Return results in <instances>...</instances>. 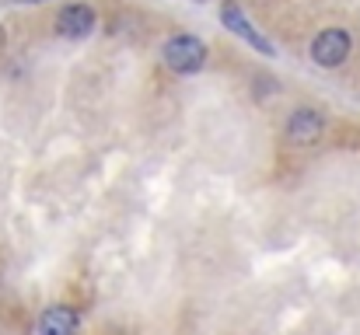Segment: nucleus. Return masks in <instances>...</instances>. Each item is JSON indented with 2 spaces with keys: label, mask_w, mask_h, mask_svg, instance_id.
<instances>
[{
  "label": "nucleus",
  "mask_w": 360,
  "mask_h": 335,
  "mask_svg": "<svg viewBox=\"0 0 360 335\" xmlns=\"http://www.w3.org/2000/svg\"><path fill=\"white\" fill-rule=\"evenodd\" d=\"M161 56H165V67L175 74H200L207 63V42L189 35V32H179L165 42Z\"/></svg>",
  "instance_id": "f257e3e1"
},
{
  "label": "nucleus",
  "mask_w": 360,
  "mask_h": 335,
  "mask_svg": "<svg viewBox=\"0 0 360 335\" xmlns=\"http://www.w3.org/2000/svg\"><path fill=\"white\" fill-rule=\"evenodd\" d=\"M350 49H354V39L347 28L333 25V28H322L315 39H311V60L326 70H336L350 60Z\"/></svg>",
  "instance_id": "f03ea898"
},
{
  "label": "nucleus",
  "mask_w": 360,
  "mask_h": 335,
  "mask_svg": "<svg viewBox=\"0 0 360 335\" xmlns=\"http://www.w3.org/2000/svg\"><path fill=\"white\" fill-rule=\"evenodd\" d=\"M322 133H326V115L319 109H294L283 126V136L294 147H311L322 140Z\"/></svg>",
  "instance_id": "7ed1b4c3"
},
{
  "label": "nucleus",
  "mask_w": 360,
  "mask_h": 335,
  "mask_svg": "<svg viewBox=\"0 0 360 335\" xmlns=\"http://www.w3.org/2000/svg\"><path fill=\"white\" fill-rule=\"evenodd\" d=\"M221 21H224V25H228V28H231L238 39H245L252 49H259L262 56H276L273 42H269V39H266L259 28H252V21L245 18V11L238 7V0H224V4H221Z\"/></svg>",
  "instance_id": "20e7f679"
},
{
  "label": "nucleus",
  "mask_w": 360,
  "mask_h": 335,
  "mask_svg": "<svg viewBox=\"0 0 360 335\" xmlns=\"http://www.w3.org/2000/svg\"><path fill=\"white\" fill-rule=\"evenodd\" d=\"M98 25V14L88 7V4H67L60 14H56V32L63 39H88Z\"/></svg>",
  "instance_id": "39448f33"
},
{
  "label": "nucleus",
  "mask_w": 360,
  "mask_h": 335,
  "mask_svg": "<svg viewBox=\"0 0 360 335\" xmlns=\"http://www.w3.org/2000/svg\"><path fill=\"white\" fill-rule=\"evenodd\" d=\"M77 329H81V318L67 304H53L39 315V335H77Z\"/></svg>",
  "instance_id": "423d86ee"
}]
</instances>
